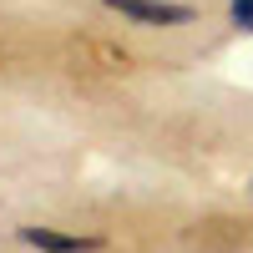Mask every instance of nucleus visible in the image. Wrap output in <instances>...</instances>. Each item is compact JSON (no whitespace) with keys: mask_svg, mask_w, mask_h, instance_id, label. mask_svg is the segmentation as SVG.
I'll use <instances>...</instances> for the list:
<instances>
[{"mask_svg":"<svg viewBox=\"0 0 253 253\" xmlns=\"http://www.w3.org/2000/svg\"><path fill=\"white\" fill-rule=\"evenodd\" d=\"M107 10H117L132 26H193L198 10L182 5V0H101Z\"/></svg>","mask_w":253,"mask_h":253,"instance_id":"obj_1","label":"nucleus"},{"mask_svg":"<svg viewBox=\"0 0 253 253\" xmlns=\"http://www.w3.org/2000/svg\"><path fill=\"white\" fill-rule=\"evenodd\" d=\"M15 238L26 248H36V253H96L101 248L96 233H61V228H36V223L15 228Z\"/></svg>","mask_w":253,"mask_h":253,"instance_id":"obj_2","label":"nucleus"},{"mask_svg":"<svg viewBox=\"0 0 253 253\" xmlns=\"http://www.w3.org/2000/svg\"><path fill=\"white\" fill-rule=\"evenodd\" d=\"M228 15H233V26L253 36V0H228Z\"/></svg>","mask_w":253,"mask_h":253,"instance_id":"obj_3","label":"nucleus"},{"mask_svg":"<svg viewBox=\"0 0 253 253\" xmlns=\"http://www.w3.org/2000/svg\"><path fill=\"white\" fill-rule=\"evenodd\" d=\"M248 198H253V177H248Z\"/></svg>","mask_w":253,"mask_h":253,"instance_id":"obj_4","label":"nucleus"}]
</instances>
